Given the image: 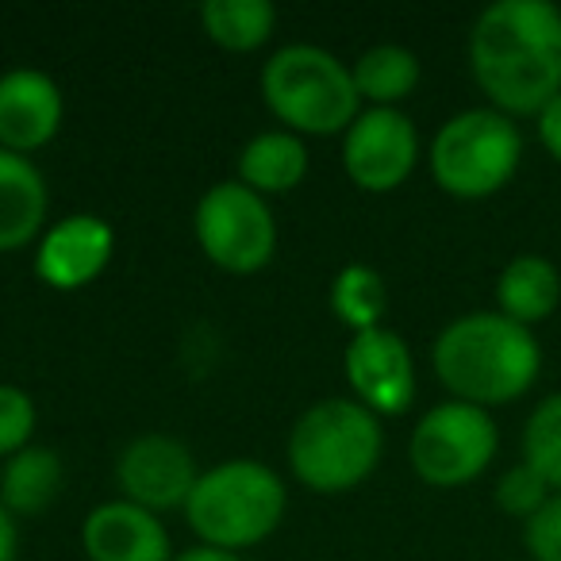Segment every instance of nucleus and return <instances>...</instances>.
Masks as SVG:
<instances>
[{"instance_id":"22","label":"nucleus","mask_w":561,"mask_h":561,"mask_svg":"<svg viewBox=\"0 0 561 561\" xmlns=\"http://www.w3.org/2000/svg\"><path fill=\"white\" fill-rule=\"evenodd\" d=\"M523 461L561 492V392L546 397L523 427Z\"/></svg>"},{"instance_id":"9","label":"nucleus","mask_w":561,"mask_h":561,"mask_svg":"<svg viewBox=\"0 0 561 561\" xmlns=\"http://www.w3.org/2000/svg\"><path fill=\"white\" fill-rule=\"evenodd\" d=\"M420 158V135L412 119L397 108H369L346 131L343 162L346 173L366 193H389L404 185Z\"/></svg>"},{"instance_id":"2","label":"nucleus","mask_w":561,"mask_h":561,"mask_svg":"<svg viewBox=\"0 0 561 561\" xmlns=\"http://www.w3.org/2000/svg\"><path fill=\"white\" fill-rule=\"evenodd\" d=\"M435 374L461 404L492 408L519 400L542 369V351L523 323L500 312L454 320L435 339Z\"/></svg>"},{"instance_id":"25","label":"nucleus","mask_w":561,"mask_h":561,"mask_svg":"<svg viewBox=\"0 0 561 561\" xmlns=\"http://www.w3.org/2000/svg\"><path fill=\"white\" fill-rule=\"evenodd\" d=\"M523 546L530 561H561V492L523 523Z\"/></svg>"},{"instance_id":"11","label":"nucleus","mask_w":561,"mask_h":561,"mask_svg":"<svg viewBox=\"0 0 561 561\" xmlns=\"http://www.w3.org/2000/svg\"><path fill=\"white\" fill-rule=\"evenodd\" d=\"M119 489L147 512H170L188 504L196 484L193 454L170 435H142L116 461Z\"/></svg>"},{"instance_id":"28","label":"nucleus","mask_w":561,"mask_h":561,"mask_svg":"<svg viewBox=\"0 0 561 561\" xmlns=\"http://www.w3.org/2000/svg\"><path fill=\"white\" fill-rule=\"evenodd\" d=\"M173 561H242V558L231 550H219V546H193V550H185Z\"/></svg>"},{"instance_id":"5","label":"nucleus","mask_w":561,"mask_h":561,"mask_svg":"<svg viewBox=\"0 0 561 561\" xmlns=\"http://www.w3.org/2000/svg\"><path fill=\"white\" fill-rule=\"evenodd\" d=\"M381 427L358 400H323L308 408L289 438L293 473L316 492H346L374 473Z\"/></svg>"},{"instance_id":"15","label":"nucleus","mask_w":561,"mask_h":561,"mask_svg":"<svg viewBox=\"0 0 561 561\" xmlns=\"http://www.w3.org/2000/svg\"><path fill=\"white\" fill-rule=\"evenodd\" d=\"M47 216L43 173L24 154L0 147V250H20L35 239Z\"/></svg>"},{"instance_id":"10","label":"nucleus","mask_w":561,"mask_h":561,"mask_svg":"<svg viewBox=\"0 0 561 561\" xmlns=\"http://www.w3.org/2000/svg\"><path fill=\"white\" fill-rule=\"evenodd\" d=\"M346 377L362 408L381 415L408 412L415 397V369L404 339L389 328L358 331L346 346Z\"/></svg>"},{"instance_id":"16","label":"nucleus","mask_w":561,"mask_h":561,"mask_svg":"<svg viewBox=\"0 0 561 561\" xmlns=\"http://www.w3.org/2000/svg\"><path fill=\"white\" fill-rule=\"evenodd\" d=\"M496 305H500V316L523 323V328L550 320L561 305L558 265L538 254H523V257H515V262H507L496 280Z\"/></svg>"},{"instance_id":"6","label":"nucleus","mask_w":561,"mask_h":561,"mask_svg":"<svg viewBox=\"0 0 561 561\" xmlns=\"http://www.w3.org/2000/svg\"><path fill=\"white\" fill-rule=\"evenodd\" d=\"M523 135L496 108H469L446 119L431 142V173L438 188L461 201H484L515 178Z\"/></svg>"},{"instance_id":"21","label":"nucleus","mask_w":561,"mask_h":561,"mask_svg":"<svg viewBox=\"0 0 561 561\" xmlns=\"http://www.w3.org/2000/svg\"><path fill=\"white\" fill-rule=\"evenodd\" d=\"M331 312H335V320L346 323L354 335L369 328H381V316H385L381 273L358 262L346 265L335 277V285H331Z\"/></svg>"},{"instance_id":"18","label":"nucleus","mask_w":561,"mask_h":561,"mask_svg":"<svg viewBox=\"0 0 561 561\" xmlns=\"http://www.w3.org/2000/svg\"><path fill=\"white\" fill-rule=\"evenodd\" d=\"M58 481H62L58 454L43 450V446H24L20 454H12L0 473V507L24 515L43 512L55 500Z\"/></svg>"},{"instance_id":"1","label":"nucleus","mask_w":561,"mask_h":561,"mask_svg":"<svg viewBox=\"0 0 561 561\" xmlns=\"http://www.w3.org/2000/svg\"><path fill=\"white\" fill-rule=\"evenodd\" d=\"M469 66L504 116H538L561 93V12L550 0H496L469 32Z\"/></svg>"},{"instance_id":"4","label":"nucleus","mask_w":561,"mask_h":561,"mask_svg":"<svg viewBox=\"0 0 561 561\" xmlns=\"http://www.w3.org/2000/svg\"><path fill=\"white\" fill-rule=\"evenodd\" d=\"M262 96L280 124L305 135L351 131L358 119V89L335 55L320 47H280L262 70Z\"/></svg>"},{"instance_id":"19","label":"nucleus","mask_w":561,"mask_h":561,"mask_svg":"<svg viewBox=\"0 0 561 561\" xmlns=\"http://www.w3.org/2000/svg\"><path fill=\"white\" fill-rule=\"evenodd\" d=\"M351 78H354L358 96L374 101L377 108H389V104L412 96V89L420 85V58H415L412 50L385 43V47L366 50V55L354 62Z\"/></svg>"},{"instance_id":"24","label":"nucleus","mask_w":561,"mask_h":561,"mask_svg":"<svg viewBox=\"0 0 561 561\" xmlns=\"http://www.w3.org/2000/svg\"><path fill=\"white\" fill-rule=\"evenodd\" d=\"M35 431V404L16 385H0V454H20Z\"/></svg>"},{"instance_id":"20","label":"nucleus","mask_w":561,"mask_h":561,"mask_svg":"<svg viewBox=\"0 0 561 561\" xmlns=\"http://www.w3.org/2000/svg\"><path fill=\"white\" fill-rule=\"evenodd\" d=\"M273 4L265 0H208L201 9V24L219 47L227 50H254L273 32Z\"/></svg>"},{"instance_id":"13","label":"nucleus","mask_w":561,"mask_h":561,"mask_svg":"<svg viewBox=\"0 0 561 561\" xmlns=\"http://www.w3.org/2000/svg\"><path fill=\"white\" fill-rule=\"evenodd\" d=\"M112 242H116V234L101 216H70L43 239L39 254H35V273L50 289H85L108 265Z\"/></svg>"},{"instance_id":"3","label":"nucleus","mask_w":561,"mask_h":561,"mask_svg":"<svg viewBox=\"0 0 561 561\" xmlns=\"http://www.w3.org/2000/svg\"><path fill=\"white\" fill-rule=\"evenodd\" d=\"M285 512V484L270 466L234 458L196 477L185 515L193 530L219 550H242L270 535Z\"/></svg>"},{"instance_id":"7","label":"nucleus","mask_w":561,"mask_h":561,"mask_svg":"<svg viewBox=\"0 0 561 561\" xmlns=\"http://www.w3.org/2000/svg\"><path fill=\"white\" fill-rule=\"evenodd\" d=\"M496 423L484 408L450 400L420 420L412 435V466L427 484L454 489L489 469V461L496 458Z\"/></svg>"},{"instance_id":"17","label":"nucleus","mask_w":561,"mask_h":561,"mask_svg":"<svg viewBox=\"0 0 561 561\" xmlns=\"http://www.w3.org/2000/svg\"><path fill=\"white\" fill-rule=\"evenodd\" d=\"M239 173L242 185L254 188V193H289L308 173V150L297 135L265 131L242 147Z\"/></svg>"},{"instance_id":"23","label":"nucleus","mask_w":561,"mask_h":561,"mask_svg":"<svg viewBox=\"0 0 561 561\" xmlns=\"http://www.w3.org/2000/svg\"><path fill=\"white\" fill-rule=\"evenodd\" d=\"M550 496H553V489L535 473V469L527 466V461L512 466L504 477H500V484H496V504L504 507L507 515L523 519V523H527L530 515H535Z\"/></svg>"},{"instance_id":"27","label":"nucleus","mask_w":561,"mask_h":561,"mask_svg":"<svg viewBox=\"0 0 561 561\" xmlns=\"http://www.w3.org/2000/svg\"><path fill=\"white\" fill-rule=\"evenodd\" d=\"M0 561H16V523L0 507Z\"/></svg>"},{"instance_id":"26","label":"nucleus","mask_w":561,"mask_h":561,"mask_svg":"<svg viewBox=\"0 0 561 561\" xmlns=\"http://www.w3.org/2000/svg\"><path fill=\"white\" fill-rule=\"evenodd\" d=\"M538 139H542L546 154H550L553 162H561V93L538 112Z\"/></svg>"},{"instance_id":"12","label":"nucleus","mask_w":561,"mask_h":561,"mask_svg":"<svg viewBox=\"0 0 561 561\" xmlns=\"http://www.w3.org/2000/svg\"><path fill=\"white\" fill-rule=\"evenodd\" d=\"M62 124V93L39 70H12L0 78V147L27 154L47 147Z\"/></svg>"},{"instance_id":"14","label":"nucleus","mask_w":561,"mask_h":561,"mask_svg":"<svg viewBox=\"0 0 561 561\" xmlns=\"http://www.w3.org/2000/svg\"><path fill=\"white\" fill-rule=\"evenodd\" d=\"M89 561H170V535L154 512L116 500L101 504L81 527Z\"/></svg>"},{"instance_id":"8","label":"nucleus","mask_w":561,"mask_h":561,"mask_svg":"<svg viewBox=\"0 0 561 561\" xmlns=\"http://www.w3.org/2000/svg\"><path fill=\"white\" fill-rule=\"evenodd\" d=\"M201 250L227 273H254L273 257L277 227L265 201L242 181L211 185L196 204Z\"/></svg>"}]
</instances>
